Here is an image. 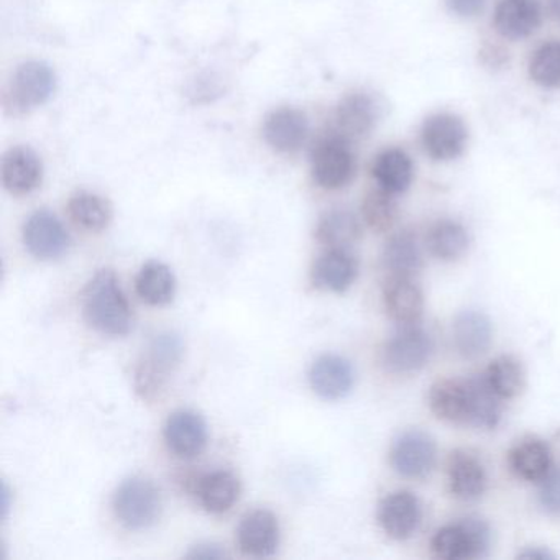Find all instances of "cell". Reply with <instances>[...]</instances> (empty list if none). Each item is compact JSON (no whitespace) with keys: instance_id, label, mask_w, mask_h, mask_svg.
Returning a JSON list of instances; mask_svg holds the SVG:
<instances>
[{"instance_id":"1f68e13d","label":"cell","mask_w":560,"mask_h":560,"mask_svg":"<svg viewBox=\"0 0 560 560\" xmlns=\"http://www.w3.org/2000/svg\"><path fill=\"white\" fill-rule=\"evenodd\" d=\"M428 248L442 261H455L464 257L468 248V234L464 225L455 221H439L429 229Z\"/></svg>"},{"instance_id":"ffe728a7","label":"cell","mask_w":560,"mask_h":560,"mask_svg":"<svg viewBox=\"0 0 560 560\" xmlns=\"http://www.w3.org/2000/svg\"><path fill=\"white\" fill-rule=\"evenodd\" d=\"M383 304L386 313L399 326L416 324L424 311L421 288L408 277H389L383 288Z\"/></svg>"},{"instance_id":"e0dca14e","label":"cell","mask_w":560,"mask_h":560,"mask_svg":"<svg viewBox=\"0 0 560 560\" xmlns=\"http://www.w3.org/2000/svg\"><path fill=\"white\" fill-rule=\"evenodd\" d=\"M313 392L327 401L346 398L355 383L352 363L336 353L320 355L310 370Z\"/></svg>"},{"instance_id":"f35d334b","label":"cell","mask_w":560,"mask_h":560,"mask_svg":"<svg viewBox=\"0 0 560 560\" xmlns=\"http://www.w3.org/2000/svg\"><path fill=\"white\" fill-rule=\"evenodd\" d=\"M520 557H523V559L533 560L553 559V556L549 552V550L540 549V547H536V549L524 550L523 553H520Z\"/></svg>"},{"instance_id":"5b68a950","label":"cell","mask_w":560,"mask_h":560,"mask_svg":"<svg viewBox=\"0 0 560 560\" xmlns=\"http://www.w3.org/2000/svg\"><path fill=\"white\" fill-rule=\"evenodd\" d=\"M491 544V530L480 517H465L447 524L434 534L431 549L438 559L471 560L487 556Z\"/></svg>"},{"instance_id":"d6a6232c","label":"cell","mask_w":560,"mask_h":560,"mask_svg":"<svg viewBox=\"0 0 560 560\" xmlns=\"http://www.w3.org/2000/svg\"><path fill=\"white\" fill-rule=\"evenodd\" d=\"M488 385L501 399L514 398L524 388V369L520 360L511 355H501L488 366Z\"/></svg>"},{"instance_id":"ab89813d","label":"cell","mask_w":560,"mask_h":560,"mask_svg":"<svg viewBox=\"0 0 560 560\" xmlns=\"http://www.w3.org/2000/svg\"><path fill=\"white\" fill-rule=\"evenodd\" d=\"M9 513V488L8 485L2 487V516L8 517Z\"/></svg>"},{"instance_id":"7a4b0ae2","label":"cell","mask_w":560,"mask_h":560,"mask_svg":"<svg viewBox=\"0 0 560 560\" xmlns=\"http://www.w3.org/2000/svg\"><path fill=\"white\" fill-rule=\"evenodd\" d=\"M58 78L45 61H25L15 68L2 94V106L12 116H24L45 106L57 91Z\"/></svg>"},{"instance_id":"8fae6325","label":"cell","mask_w":560,"mask_h":560,"mask_svg":"<svg viewBox=\"0 0 560 560\" xmlns=\"http://www.w3.org/2000/svg\"><path fill=\"white\" fill-rule=\"evenodd\" d=\"M438 458L434 439L425 432L406 431L395 439L389 462L393 470L406 478H424L431 474Z\"/></svg>"},{"instance_id":"f1b7e54d","label":"cell","mask_w":560,"mask_h":560,"mask_svg":"<svg viewBox=\"0 0 560 560\" xmlns=\"http://www.w3.org/2000/svg\"><path fill=\"white\" fill-rule=\"evenodd\" d=\"M68 215L78 228L88 232H103L114 218L113 205L104 196L78 191L68 201Z\"/></svg>"},{"instance_id":"60d3db41","label":"cell","mask_w":560,"mask_h":560,"mask_svg":"<svg viewBox=\"0 0 560 560\" xmlns=\"http://www.w3.org/2000/svg\"><path fill=\"white\" fill-rule=\"evenodd\" d=\"M550 12L557 21H560V0H550Z\"/></svg>"},{"instance_id":"ac0fdd59","label":"cell","mask_w":560,"mask_h":560,"mask_svg":"<svg viewBox=\"0 0 560 560\" xmlns=\"http://www.w3.org/2000/svg\"><path fill=\"white\" fill-rule=\"evenodd\" d=\"M359 275V261L349 248H327L311 270V280L317 290L343 293Z\"/></svg>"},{"instance_id":"f546056e","label":"cell","mask_w":560,"mask_h":560,"mask_svg":"<svg viewBox=\"0 0 560 560\" xmlns=\"http://www.w3.org/2000/svg\"><path fill=\"white\" fill-rule=\"evenodd\" d=\"M136 291L150 306H165L175 298V273L162 261H149L137 275Z\"/></svg>"},{"instance_id":"d590c367","label":"cell","mask_w":560,"mask_h":560,"mask_svg":"<svg viewBox=\"0 0 560 560\" xmlns=\"http://www.w3.org/2000/svg\"><path fill=\"white\" fill-rule=\"evenodd\" d=\"M539 501L544 510L549 513L560 514V468L549 471L542 478L539 490Z\"/></svg>"},{"instance_id":"d4e9b609","label":"cell","mask_w":560,"mask_h":560,"mask_svg":"<svg viewBox=\"0 0 560 560\" xmlns=\"http://www.w3.org/2000/svg\"><path fill=\"white\" fill-rule=\"evenodd\" d=\"M431 411L442 421L468 424V385L462 380H439L429 392Z\"/></svg>"},{"instance_id":"52a82bcc","label":"cell","mask_w":560,"mask_h":560,"mask_svg":"<svg viewBox=\"0 0 560 560\" xmlns=\"http://www.w3.org/2000/svg\"><path fill=\"white\" fill-rule=\"evenodd\" d=\"M434 352L431 336L416 324L399 326L386 340L382 350V363L389 373L411 375L428 365Z\"/></svg>"},{"instance_id":"8d00e7d4","label":"cell","mask_w":560,"mask_h":560,"mask_svg":"<svg viewBox=\"0 0 560 560\" xmlns=\"http://www.w3.org/2000/svg\"><path fill=\"white\" fill-rule=\"evenodd\" d=\"M445 4L458 18H475L483 11L485 0H445Z\"/></svg>"},{"instance_id":"8992f818","label":"cell","mask_w":560,"mask_h":560,"mask_svg":"<svg viewBox=\"0 0 560 560\" xmlns=\"http://www.w3.org/2000/svg\"><path fill=\"white\" fill-rule=\"evenodd\" d=\"M183 355V343L173 334L156 336L136 369L137 392L145 399H155L165 389L173 370Z\"/></svg>"},{"instance_id":"4fadbf2b","label":"cell","mask_w":560,"mask_h":560,"mask_svg":"<svg viewBox=\"0 0 560 560\" xmlns=\"http://www.w3.org/2000/svg\"><path fill=\"white\" fill-rule=\"evenodd\" d=\"M2 185L12 196H27L44 183V162L31 147H12L2 156Z\"/></svg>"},{"instance_id":"e575fe53","label":"cell","mask_w":560,"mask_h":560,"mask_svg":"<svg viewBox=\"0 0 560 560\" xmlns=\"http://www.w3.org/2000/svg\"><path fill=\"white\" fill-rule=\"evenodd\" d=\"M529 77L546 90L560 88V42H547L534 51L529 61Z\"/></svg>"},{"instance_id":"4dcf8cb0","label":"cell","mask_w":560,"mask_h":560,"mask_svg":"<svg viewBox=\"0 0 560 560\" xmlns=\"http://www.w3.org/2000/svg\"><path fill=\"white\" fill-rule=\"evenodd\" d=\"M468 424L475 428H497L501 418V398L488 385L485 376L467 380Z\"/></svg>"},{"instance_id":"6da1fadb","label":"cell","mask_w":560,"mask_h":560,"mask_svg":"<svg viewBox=\"0 0 560 560\" xmlns=\"http://www.w3.org/2000/svg\"><path fill=\"white\" fill-rule=\"evenodd\" d=\"M86 323L104 336L122 337L133 329V310L113 270H101L91 278L81 296Z\"/></svg>"},{"instance_id":"3957f363","label":"cell","mask_w":560,"mask_h":560,"mask_svg":"<svg viewBox=\"0 0 560 560\" xmlns=\"http://www.w3.org/2000/svg\"><path fill=\"white\" fill-rule=\"evenodd\" d=\"M113 508L117 521L127 529H149L162 514V494L149 478H127L114 493Z\"/></svg>"},{"instance_id":"ba28073f","label":"cell","mask_w":560,"mask_h":560,"mask_svg":"<svg viewBox=\"0 0 560 560\" xmlns=\"http://www.w3.org/2000/svg\"><path fill=\"white\" fill-rule=\"evenodd\" d=\"M22 238L28 254L42 261L58 260L71 245L70 232L48 209L35 211L25 221Z\"/></svg>"},{"instance_id":"cb8c5ba5","label":"cell","mask_w":560,"mask_h":560,"mask_svg":"<svg viewBox=\"0 0 560 560\" xmlns=\"http://www.w3.org/2000/svg\"><path fill=\"white\" fill-rule=\"evenodd\" d=\"M372 176L378 188L392 195H401L415 179V165L405 150H383L373 162Z\"/></svg>"},{"instance_id":"44dd1931","label":"cell","mask_w":560,"mask_h":560,"mask_svg":"<svg viewBox=\"0 0 560 560\" xmlns=\"http://www.w3.org/2000/svg\"><path fill=\"white\" fill-rule=\"evenodd\" d=\"M241 480L229 470H215L201 475L195 481L196 497L208 513L221 514L231 510L241 498Z\"/></svg>"},{"instance_id":"484cf974","label":"cell","mask_w":560,"mask_h":560,"mask_svg":"<svg viewBox=\"0 0 560 560\" xmlns=\"http://www.w3.org/2000/svg\"><path fill=\"white\" fill-rule=\"evenodd\" d=\"M511 470L527 481H542L552 467L549 445L537 438H524L510 451Z\"/></svg>"},{"instance_id":"5bb4252c","label":"cell","mask_w":560,"mask_h":560,"mask_svg":"<svg viewBox=\"0 0 560 560\" xmlns=\"http://www.w3.org/2000/svg\"><path fill=\"white\" fill-rule=\"evenodd\" d=\"M166 447L179 458H195L208 445V424L205 418L191 409H179L166 419Z\"/></svg>"},{"instance_id":"30bf717a","label":"cell","mask_w":560,"mask_h":560,"mask_svg":"<svg viewBox=\"0 0 560 560\" xmlns=\"http://www.w3.org/2000/svg\"><path fill=\"white\" fill-rule=\"evenodd\" d=\"M467 142V126L454 114H435L422 124V149L435 162L458 159L464 153Z\"/></svg>"},{"instance_id":"4316f807","label":"cell","mask_w":560,"mask_h":560,"mask_svg":"<svg viewBox=\"0 0 560 560\" xmlns=\"http://www.w3.org/2000/svg\"><path fill=\"white\" fill-rule=\"evenodd\" d=\"M383 267L389 277L412 278L422 268V250L415 232L401 231L392 235L383 250Z\"/></svg>"},{"instance_id":"277c9868","label":"cell","mask_w":560,"mask_h":560,"mask_svg":"<svg viewBox=\"0 0 560 560\" xmlns=\"http://www.w3.org/2000/svg\"><path fill=\"white\" fill-rule=\"evenodd\" d=\"M311 173L314 182L327 191L349 186L357 173L352 143L334 132L320 137L311 150Z\"/></svg>"},{"instance_id":"7c38bea8","label":"cell","mask_w":560,"mask_h":560,"mask_svg":"<svg viewBox=\"0 0 560 560\" xmlns=\"http://www.w3.org/2000/svg\"><path fill=\"white\" fill-rule=\"evenodd\" d=\"M264 140L273 152L293 155L306 145L310 139V120L296 107H280L265 117Z\"/></svg>"},{"instance_id":"2e32d148","label":"cell","mask_w":560,"mask_h":560,"mask_svg":"<svg viewBox=\"0 0 560 560\" xmlns=\"http://www.w3.org/2000/svg\"><path fill=\"white\" fill-rule=\"evenodd\" d=\"M280 521L271 511H250L238 524V547L247 556L270 557L280 546Z\"/></svg>"},{"instance_id":"74e56055","label":"cell","mask_w":560,"mask_h":560,"mask_svg":"<svg viewBox=\"0 0 560 560\" xmlns=\"http://www.w3.org/2000/svg\"><path fill=\"white\" fill-rule=\"evenodd\" d=\"M186 557L189 559H222L225 557V552L221 546H215V544H201V546L192 547L191 552Z\"/></svg>"},{"instance_id":"9a60e30c","label":"cell","mask_w":560,"mask_h":560,"mask_svg":"<svg viewBox=\"0 0 560 560\" xmlns=\"http://www.w3.org/2000/svg\"><path fill=\"white\" fill-rule=\"evenodd\" d=\"M421 520V503L411 491H395L380 503L378 523L392 539H409L418 530Z\"/></svg>"},{"instance_id":"836d02e7","label":"cell","mask_w":560,"mask_h":560,"mask_svg":"<svg viewBox=\"0 0 560 560\" xmlns=\"http://www.w3.org/2000/svg\"><path fill=\"white\" fill-rule=\"evenodd\" d=\"M362 215L365 224L376 234L392 231L399 215L395 195L382 188L373 189L363 199Z\"/></svg>"},{"instance_id":"83f0119b","label":"cell","mask_w":560,"mask_h":560,"mask_svg":"<svg viewBox=\"0 0 560 560\" xmlns=\"http://www.w3.org/2000/svg\"><path fill=\"white\" fill-rule=\"evenodd\" d=\"M314 235L327 248H349L362 237V224L349 209H330L320 215Z\"/></svg>"},{"instance_id":"603a6c76","label":"cell","mask_w":560,"mask_h":560,"mask_svg":"<svg viewBox=\"0 0 560 560\" xmlns=\"http://www.w3.org/2000/svg\"><path fill=\"white\" fill-rule=\"evenodd\" d=\"M448 488L458 500H477L487 488V471L480 458L470 452L457 451L448 458Z\"/></svg>"},{"instance_id":"d6986e66","label":"cell","mask_w":560,"mask_h":560,"mask_svg":"<svg viewBox=\"0 0 560 560\" xmlns=\"http://www.w3.org/2000/svg\"><path fill=\"white\" fill-rule=\"evenodd\" d=\"M542 11L537 0H501L494 11V27L508 40L529 37L539 28Z\"/></svg>"},{"instance_id":"7402d4cb","label":"cell","mask_w":560,"mask_h":560,"mask_svg":"<svg viewBox=\"0 0 560 560\" xmlns=\"http://www.w3.org/2000/svg\"><path fill=\"white\" fill-rule=\"evenodd\" d=\"M493 326L481 311H462L454 320V343L465 359H477L490 350Z\"/></svg>"},{"instance_id":"9c48e42d","label":"cell","mask_w":560,"mask_h":560,"mask_svg":"<svg viewBox=\"0 0 560 560\" xmlns=\"http://www.w3.org/2000/svg\"><path fill=\"white\" fill-rule=\"evenodd\" d=\"M382 119V106L372 94L355 91L347 94L334 110V133L350 143L366 139Z\"/></svg>"}]
</instances>
